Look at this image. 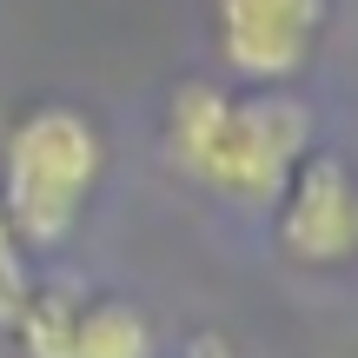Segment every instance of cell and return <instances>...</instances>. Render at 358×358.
<instances>
[{
	"mask_svg": "<svg viewBox=\"0 0 358 358\" xmlns=\"http://www.w3.org/2000/svg\"><path fill=\"white\" fill-rule=\"evenodd\" d=\"M159 133L173 166L232 206H272L292 166L319 146L312 106L292 87H232V80H179L166 93Z\"/></svg>",
	"mask_w": 358,
	"mask_h": 358,
	"instance_id": "obj_1",
	"label": "cell"
},
{
	"mask_svg": "<svg viewBox=\"0 0 358 358\" xmlns=\"http://www.w3.org/2000/svg\"><path fill=\"white\" fill-rule=\"evenodd\" d=\"M106 179V133L73 100H34L0 140V213L34 259L73 245Z\"/></svg>",
	"mask_w": 358,
	"mask_h": 358,
	"instance_id": "obj_2",
	"label": "cell"
},
{
	"mask_svg": "<svg viewBox=\"0 0 358 358\" xmlns=\"http://www.w3.org/2000/svg\"><path fill=\"white\" fill-rule=\"evenodd\" d=\"M272 252L292 272L338 279L358 272V166L332 146H312L272 199Z\"/></svg>",
	"mask_w": 358,
	"mask_h": 358,
	"instance_id": "obj_3",
	"label": "cell"
},
{
	"mask_svg": "<svg viewBox=\"0 0 358 358\" xmlns=\"http://www.w3.org/2000/svg\"><path fill=\"white\" fill-rule=\"evenodd\" d=\"M232 87H299L332 34V0H206Z\"/></svg>",
	"mask_w": 358,
	"mask_h": 358,
	"instance_id": "obj_4",
	"label": "cell"
},
{
	"mask_svg": "<svg viewBox=\"0 0 358 358\" xmlns=\"http://www.w3.org/2000/svg\"><path fill=\"white\" fill-rule=\"evenodd\" d=\"M27 358H159V325L127 292L34 285L20 319L7 325Z\"/></svg>",
	"mask_w": 358,
	"mask_h": 358,
	"instance_id": "obj_5",
	"label": "cell"
},
{
	"mask_svg": "<svg viewBox=\"0 0 358 358\" xmlns=\"http://www.w3.org/2000/svg\"><path fill=\"white\" fill-rule=\"evenodd\" d=\"M34 285H40V279H34V252L13 239L7 213H0V325L20 319V306H27V292H34Z\"/></svg>",
	"mask_w": 358,
	"mask_h": 358,
	"instance_id": "obj_6",
	"label": "cell"
},
{
	"mask_svg": "<svg viewBox=\"0 0 358 358\" xmlns=\"http://www.w3.org/2000/svg\"><path fill=\"white\" fill-rule=\"evenodd\" d=\"M173 358H239V345H232L226 332H192L186 345H179Z\"/></svg>",
	"mask_w": 358,
	"mask_h": 358,
	"instance_id": "obj_7",
	"label": "cell"
}]
</instances>
